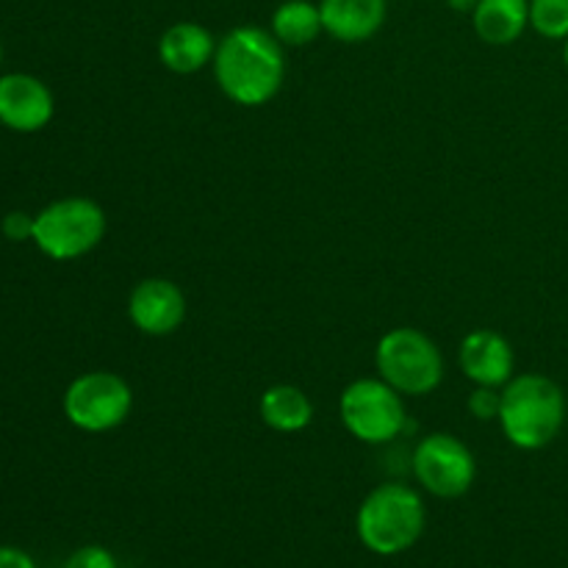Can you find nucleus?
<instances>
[{
  "label": "nucleus",
  "mask_w": 568,
  "mask_h": 568,
  "mask_svg": "<svg viewBox=\"0 0 568 568\" xmlns=\"http://www.w3.org/2000/svg\"><path fill=\"white\" fill-rule=\"evenodd\" d=\"M214 75L222 94L239 105H264L281 92L286 53L275 33L258 26H239L216 44Z\"/></svg>",
  "instance_id": "obj_1"
},
{
  "label": "nucleus",
  "mask_w": 568,
  "mask_h": 568,
  "mask_svg": "<svg viewBox=\"0 0 568 568\" xmlns=\"http://www.w3.org/2000/svg\"><path fill=\"white\" fill-rule=\"evenodd\" d=\"M499 427L514 447L536 453L560 436L566 422L564 388L547 375H514L503 386Z\"/></svg>",
  "instance_id": "obj_2"
},
{
  "label": "nucleus",
  "mask_w": 568,
  "mask_h": 568,
  "mask_svg": "<svg viewBox=\"0 0 568 568\" xmlns=\"http://www.w3.org/2000/svg\"><path fill=\"white\" fill-rule=\"evenodd\" d=\"M355 530L369 552L383 558L408 552L425 532V503L405 483H383L361 503Z\"/></svg>",
  "instance_id": "obj_3"
},
{
  "label": "nucleus",
  "mask_w": 568,
  "mask_h": 568,
  "mask_svg": "<svg viewBox=\"0 0 568 568\" xmlns=\"http://www.w3.org/2000/svg\"><path fill=\"white\" fill-rule=\"evenodd\" d=\"M105 211L92 197L53 200L33 214V244L53 261H75L92 253L105 236Z\"/></svg>",
  "instance_id": "obj_4"
},
{
  "label": "nucleus",
  "mask_w": 568,
  "mask_h": 568,
  "mask_svg": "<svg viewBox=\"0 0 568 568\" xmlns=\"http://www.w3.org/2000/svg\"><path fill=\"white\" fill-rule=\"evenodd\" d=\"M375 364L383 381L408 397H425L444 381V358L427 333L394 327L377 342Z\"/></svg>",
  "instance_id": "obj_5"
},
{
  "label": "nucleus",
  "mask_w": 568,
  "mask_h": 568,
  "mask_svg": "<svg viewBox=\"0 0 568 568\" xmlns=\"http://www.w3.org/2000/svg\"><path fill=\"white\" fill-rule=\"evenodd\" d=\"M338 414L353 438L364 444H388L410 427L403 394L383 377H361L342 392Z\"/></svg>",
  "instance_id": "obj_6"
},
{
  "label": "nucleus",
  "mask_w": 568,
  "mask_h": 568,
  "mask_svg": "<svg viewBox=\"0 0 568 568\" xmlns=\"http://www.w3.org/2000/svg\"><path fill=\"white\" fill-rule=\"evenodd\" d=\"M64 416L72 427L83 433H109L125 425L133 410V392L116 372H83L67 386Z\"/></svg>",
  "instance_id": "obj_7"
},
{
  "label": "nucleus",
  "mask_w": 568,
  "mask_h": 568,
  "mask_svg": "<svg viewBox=\"0 0 568 568\" xmlns=\"http://www.w3.org/2000/svg\"><path fill=\"white\" fill-rule=\"evenodd\" d=\"M414 475L427 494L458 499L471 488L477 464L471 449L453 433H430L414 453Z\"/></svg>",
  "instance_id": "obj_8"
},
{
  "label": "nucleus",
  "mask_w": 568,
  "mask_h": 568,
  "mask_svg": "<svg viewBox=\"0 0 568 568\" xmlns=\"http://www.w3.org/2000/svg\"><path fill=\"white\" fill-rule=\"evenodd\" d=\"M55 100L48 83L28 72L0 75V125L14 133H37L50 125Z\"/></svg>",
  "instance_id": "obj_9"
},
{
  "label": "nucleus",
  "mask_w": 568,
  "mask_h": 568,
  "mask_svg": "<svg viewBox=\"0 0 568 568\" xmlns=\"http://www.w3.org/2000/svg\"><path fill=\"white\" fill-rule=\"evenodd\" d=\"M128 316L144 336H170L186 320V297L166 277H144L128 297Z\"/></svg>",
  "instance_id": "obj_10"
},
{
  "label": "nucleus",
  "mask_w": 568,
  "mask_h": 568,
  "mask_svg": "<svg viewBox=\"0 0 568 568\" xmlns=\"http://www.w3.org/2000/svg\"><path fill=\"white\" fill-rule=\"evenodd\" d=\"M458 361L464 375L475 386L503 388L514 377V347L503 333L488 331V327L466 333L458 349Z\"/></svg>",
  "instance_id": "obj_11"
},
{
  "label": "nucleus",
  "mask_w": 568,
  "mask_h": 568,
  "mask_svg": "<svg viewBox=\"0 0 568 568\" xmlns=\"http://www.w3.org/2000/svg\"><path fill=\"white\" fill-rule=\"evenodd\" d=\"M216 39L200 22H175L166 28L159 39V59L175 75H192L203 67L214 64L216 55Z\"/></svg>",
  "instance_id": "obj_12"
},
{
  "label": "nucleus",
  "mask_w": 568,
  "mask_h": 568,
  "mask_svg": "<svg viewBox=\"0 0 568 568\" xmlns=\"http://www.w3.org/2000/svg\"><path fill=\"white\" fill-rule=\"evenodd\" d=\"M325 33L344 44L375 37L388 14V0H320Z\"/></svg>",
  "instance_id": "obj_13"
},
{
  "label": "nucleus",
  "mask_w": 568,
  "mask_h": 568,
  "mask_svg": "<svg viewBox=\"0 0 568 568\" xmlns=\"http://www.w3.org/2000/svg\"><path fill=\"white\" fill-rule=\"evenodd\" d=\"M471 26L486 44H514L530 26V0H477Z\"/></svg>",
  "instance_id": "obj_14"
},
{
  "label": "nucleus",
  "mask_w": 568,
  "mask_h": 568,
  "mask_svg": "<svg viewBox=\"0 0 568 568\" xmlns=\"http://www.w3.org/2000/svg\"><path fill=\"white\" fill-rule=\"evenodd\" d=\"M258 414L266 427L275 433H300L311 425L314 419V405H311L308 394L288 383H277V386L266 388L261 394Z\"/></svg>",
  "instance_id": "obj_15"
},
{
  "label": "nucleus",
  "mask_w": 568,
  "mask_h": 568,
  "mask_svg": "<svg viewBox=\"0 0 568 568\" xmlns=\"http://www.w3.org/2000/svg\"><path fill=\"white\" fill-rule=\"evenodd\" d=\"M325 31L320 3L311 0H286L272 14V33L283 48H305Z\"/></svg>",
  "instance_id": "obj_16"
},
{
  "label": "nucleus",
  "mask_w": 568,
  "mask_h": 568,
  "mask_svg": "<svg viewBox=\"0 0 568 568\" xmlns=\"http://www.w3.org/2000/svg\"><path fill=\"white\" fill-rule=\"evenodd\" d=\"M530 28L544 39H566L568 0H530Z\"/></svg>",
  "instance_id": "obj_17"
},
{
  "label": "nucleus",
  "mask_w": 568,
  "mask_h": 568,
  "mask_svg": "<svg viewBox=\"0 0 568 568\" xmlns=\"http://www.w3.org/2000/svg\"><path fill=\"white\" fill-rule=\"evenodd\" d=\"M499 408H503V392L491 386H477L469 394V410L475 419L491 422L499 419Z\"/></svg>",
  "instance_id": "obj_18"
},
{
  "label": "nucleus",
  "mask_w": 568,
  "mask_h": 568,
  "mask_svg": "<svg viewBox=\"0 0 568 568\" xmlns=\"http://www.w3.org/2000/svg\"><path fill=\"white\" fill-rule=\"evenodd\" d=\"M64 568H116V560L105 547L89 544V547L75 549V552L67 558Z\"/></svg>",
  "instance_id": "obj_19"
},
{
  "label": "nucleus",
  "mask_w": 568,
  "mask_h": 568,
  "mask_svg": "<svg viewBox=\"0 0 568 568\" xmlns=\"http://www.w3.org/2000/svg\"><path fill=\"white\" fill-rule=\"evenodd\" d=\"M0 233H3L9 242H33V216L26 211H9V214L0 220Z\"/></svg>",
  "instance_id": "obj_20"
},
{
  "label": "nucleus",
  "mask_w": 568,
  "mask_h": 568,
  "mask_svg": "<svg viewBox=\"0 0 568 568\" xmlns=\"http://www.w3.org/2000/svg\"><path fill=\"white\" fill-rule=\"evenodd\" d=\"M0 568H37L33 558L17 547H0Z\"/></svg>",
  "instance_id": "obj_21"
},
{
  "label": "nucleus",
  "mask_w": 568,
  "mask_h": 568,
  "mask_svg": "<svg viewBox=\"0 0 568 568\" xmlns=\"http://www.w3.org/2000/svg\"><path fill=\"white\" fill-rule=\"evenodd\" d=\"M564 64H566V70H568V37L564 39Z\"/></svg>",
  "instance_id": "obj_22"
},
{
  "label": "nucleus",
  "mask_w": 568,
  "mask_h": 568,
  "mask_svg": "<svg viewBox=\"0 0 568 568\" xmlns=\"http://www.w3.org/2000/svg\"><path fill=\"white\" fill-rule=\"evenodd\" d=\"M0 64H3V42H0Z\"/></svg>",
  "instance_id": "obj_23"
}]
</instances>
